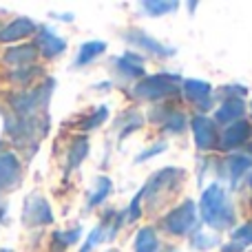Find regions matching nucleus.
Returning <instances> with one entry per match:
<instances>
[{"mask_svg": "<svg viewBox=\"0 0 252 252\" xmlns=\"http://www.w3.org/2000/svg\"><path fill=\"white\" fill-rule=\"evenodd\" d=\"M106 118H109V109H106V106H100V109H97L95 113L91 115V118L84 120V122H82V128H84V130H93V128H97V126L104 122Z\"/></svg>", "mask_w": 252, "mask_h": 252, "instance_id": "c756f323", "label": "nucleus"}, {"mask_svg": "<svg viewBox=\"0 0 252 252\" xmlns=\"http://www.w3.org/2000/svg\"><path fill=\"white\" fill-rule=\"evenodd\" d=\"M142 199H144V197H142V190H139L137 195H135V199L128 204V213H126V221H128V223L137 221L139 215H142V210H139V204H142Z\"/></svg>", "mask_w": 252, "mask_h": 252, "instance_id": "2f4dec72", "label": "nucleus"}, {"mask_svg": "<svg viewBox=\"0 0 252 252\" xmlns=\"http://www.w3.org/2000/svg\"><path fill=\"white\" fill-rule=\"evenodd\" d=\"M22 175V166L13 153H0V190H11Z\"/></svg>", "mask_w": 252, "mask_h": 252, "instance_id": "f8f14e48", "label": "nucleus"}, {"mask_svg": "<svg viewBox=\"0 0 252 252\" xmlns=\"http://www.w3.org/2000/svg\"><path fill=\"white\" fill-rule=\"evenodd\" d=\"M250 153H252V146H250Z\"/></svg>", "mask_w": 252, "mask_h": 252, "instance_id": "4c0bfd02", "label": "nucleus"}, {"mask_svg": "<svg viewBox=\"0 0 252 252\" xmlns=\"http://www.w3.org/2000/svg\"><path fill=\"white\" fill-rule=\"evenodd\" d=\"M250 168H252V157H248V155H230L226 159V170H228V175H230L232 186H237V182H239Z\"/></svg>", "mask_w": 252, "mask_h": 252, "instance_id": "aec40b11", "label": "nucleus"}, {"mask_svg": "<svg viewBox=\"0 0 252 252\" xmlns=\"http://www.w3.org/2000/svg\"><path fill=\"white\" fill-rule=\"evenodd\" d=\"M38 31V25H35L31 18H13L9 25L0 27V42L2 44H11V42H18V40H25L27 35L35 33Z\"/></svg>", "mask_w": 252, "mask_h": 252, "instance_id": "9b49d317", "label": "nucleus"}, {"mask_svg": "<svg viewBox=\"0 0 252 252\" xmlns=\"http://www.w3.org/2000/svg\"><path fill=\"white\" fill-rule=\"evenodd\" d=\"M217 246V237L213 235H206V232H197L195 237H192V248L195 250H210Z\"/></svg>", "mask_w": 252, "mask_h": 252, "instance_id": "c85d7f7f", "label": "nucleus"}, {"mask_svg": "<svg viewBox=\"0 0 252 252\" xmlns=\"http://www.w3.org/2000/svg\"><path fill=\"white\" fill-rule=\"evenodd\" d=\"M199 213L206 226L215 230H226L235 223V208L226 195V188L219 184H210L199 199Z\"/></svg>", "mask_w": 252, "mask_h": 252, "instance_id": "f257e3e1", "label": "nucleus"}, {"mask_svg": "<svg viewBox=\"0 0 252 252\" xmlns=\"http://www.w3.org/2000/svg\"><path fill=\"white\" fill-rule=\"evenodd\" d=\"M38 60V49L35 44H18V47H9L2 56V62L13 69H22V66H31Z\"/></svg>", "mask_w": 252, "mask_h": 252, "instance_id": "4468645a", "label": "nucleus"}, {"mask_svg": "<svg viewBox=\"0 0 252 252\" xmlns=\"http://www.w3.org/2000/svg\"><path fill=\"white\" fill-rule=\"evenodd\" d=\"M40 75H42V69L31 64V66H22V69H13L11 73H9V80H11L13 84H25V87H29L31 82H35V78H40Z\"/></svg>", "mask_w": 252, "mask_h": 252, "instance_id": "5701e85b", "label": "nucleus"}, {"mask_svg": "<svg viewBox=\"0 0 252 252\" xmlns=\"http://www.w3.org/2000/svg\"><path fill=\"white\" fill-rule=\"evenodd\" d=\"M35 49L47 60H53V58H58L60 53L66 51V40L56 35L49 27H38V31H35Z\"/></svg>", "mask_w": 252, "mask_h": 252, "instance_id": "9d476101", "label": "nucleus"}, {"mask_svg": "<svg viewBox=\"0 0 252 252\" xmlns=\"http://www.w3.org/2000/svg\"><path fill=\"white\" fill-rule=\"evenodd\" d=\"M250 135H252V126H250V122H246V120L232 122V124H228V128L221 133L219 146H221L223 151H232V148H237V146H241V144L248 142Z\"/></svg>", "mask_w": 252, "mask_h": 252, "instance_id": "ddd939ff", "label": "nucleus"}, {"mask_svg": "<svg viewBox=\"0 0 252 252\" xmlns=\"http://www.w3.org/2000/svg\"><path fill=\"white\" fill-rule=\"evenodd\" d=\"M219 93H223V95H230L228 100H244V95L248 93V89L241 87V84H228V87L219 89Z\"/></svg>", "mask_w": 252, "mask_h": 252, "instance_id": "473e14b6", "label": "nucleus"}, {"mask_svg": "<svg viewBox=\"0 0 252 252\" xmlns=\"http://www.w3.org/2000/svg\"><path fill=\"white\" fill-rule=\"evenodd\" d=\"M113 64L118 66V71L124 75V78H142L146 71H144V62H142V58L139 56H135L133 51H126L124 56H120V58H115L113 60Z\"/></svg>", "mask_w": 252, "mask_h": 252, "instance_id": "dca6fc26", "label": "nucleus"}, {"mask_svg": "<svg viewBox=\"0 0 252 252\" xmlns=\"http://www.w3.org/2000/svg\"><path fill=\"white\" fill-rule=\"evenodd\" d=\"M87 155H89V139L84 137V135H80V137H75L73 142H71L69 153H66V173L78 168V166L87 159Z\"/></svg>", "mask_w": 252, "mask_h": 252, "instance_id": "a211bd4d", "label": "nucleus"}, {"mask_svg": "<svg viewBox=\"0 0 252 252\" xmlns=\"http://www.w3.org/2000/svg\"><path fill=\"white\" fill-rule=\"evenodd\" d=\"M22 223L27 228H40L53 223V210L49 201L38 192H31L22 206Z\"/></svg>", "mask_w": 252, "mask_h": 252, "instance_id": "0eeeda50", "label": "nucleus"}, {"mask_svg": "<svg viewBox=\"0 0 252 252\" xmlns=\"http://www.w3.org/2000/svg\"><path fill=\"white\" fill-rule=\"evenodd\" d=\"M179 82H182V78L175 73H157L135 84L133 95L144 102H157L166 95H175L179 89Z\"/></svg>", "mask_w": 252, "mask_h": 252, "instance_id": "20e7f679", "label": "nucleus"}, {"mask_svg": "<svg viewBox=\"0 0 252 252\" xmlns=\"http://www.w3.org/2000/svg\"><path fill=\"white\" fill-rule=\"evenodd\" d=\"M53 89H56V80L47 78L42 84L33 89H27V91L13 93L9 97V104H11L13 113L20 115V118H27V115H35L40 109L49 104V97H51Z\"/></svg>", "mask_w": 252, "mask_h": 252, "instance_id": "7ed1b4c3", "label": "nucleus"}, {"mask_svg": "<svg viewBox=\"0 0 252 252\" xmlns=\"http://www.w3.org/2000/svg\"><path fill=\"white\" fill-rule=\"evenodd\" d=\"M179 7V2H175V0H170V2H157V0H146V2H142V9L146 16H164V13H173L175 9Z\"/></svg>", "mask_w": 252, "mask_h": 252, "instance_id": "393cba45", "label": "nucleus"}, {"mask_svg": "<svg viewBox=\"0 0 252 252\" xmlns=\"http://www.w3.org/2000/svg\"><path fill=\"white\" fill-rule=\"evenodd\" d=\"M80 237H82V226L73 228V230H64V232L56 230L51 235V252H64L69 246L78 244Z\"/></svg>", "mask_w": 252, "mask_h": 252, "instance_id": "412c9836", "label": "nucleus"}, {"mask_svg": "<svg viewBox=\"0 0 252 252\" xmlns=\"http://www.w3.org/2000/svg\"><path fill=\"white\" fill-rule=\"evenodd\" d=\"M104 51H106V42H104V40H89V42H84L82 47H80V51H78V56H75L73 64L78 66V69H80V66H87V64H91L97 56H102Z\"/></svg>", "mask_w": 252, "mask_h": 252, "instance_id": "6ab92c4d", "label": "nucleus"}, {"mask_svg": "<svg viewBox=\"0 0 252 252\" xmlns=\"http://www.w3.org/2000/svg\"><path fill=\"white\" fill-rule=\"evenodd\" d=\"M250 109H252V104H250Z\"/></svg>", "mask_w": 252, "mask_h": 252, "instance_id": "58836bf2", "label": "nucleus"}, {"mask_svg": "<svg viewBox=\"0 0 252 252\" xmlns=\"http://www.w3.org/2000/svg\"><path fill=\"white\" fill-rule=\"evenodd\" d=\"M164 228L166 232L175 237H182V235H188L197 228V208L190 199H186L184 204H179L177 208H173L168 215L164 217Z\"/></svg>", "mask_w": 252, "mask_h": 252, "instance_id": "423d86ee", "label": "nucleus"}, {"mask_svg": "<svg viewBox=\"0 0 252 252\" xmlns=\"http://www.w3.org/2000/svg\"><path fill=\"white\" fill-rule=\"evenodd\" d=\"M182 91H184V97H186L188 102H192V104H201L204 100L210 97L213 87H210V82H206V80L188 78V80H182Z\"/></svg>", "mask_w": 252, "mask_h": 252, "instance_id": "2eb2a0df", "label": "nucleus"}, {"mask_svg": "<svg viewBox=\"0 0 252 252\" xmlns=\"http://www.w3.org/2000/svg\"><path fill=\"white\" fill-rule=\"evenodd\" d=\"M246 113V102L244 100H226L221 102L217 111H215V118H217L219 124H232V122H239L244 120Z\"/></svg>", "mask_w": 252, "mask_h": 252, "instance_id": "f3484780", "label": "nucleus"}, {"mask_svg": "<svg viewBox=\"0 0 252 252\" xmlns=\"http://www.w3.org/2000/svg\"><path fill=\"white\" fill-rule=\"evenodd\" d=\"M221 252H244V246H239L235 241V244H228V246H221Z\"/></svg>", "mask_w": 252, "mask_h": 252, "instance_id": "f704fd0d", "label": "nucleus"}, {"mask_svg": "<svg viewBox=\"0 0 252 252\" xmlns=\"http://www.w3.org/2000/svg\"><path fill=\"white\" fill-rule=\"evenodd\" d=\"M51 16L58 18V20H66V22L73 20V16H71V13H51Z\"/></svg>", "mask_w": 252, "mask_h": 252, "instance_id": "c9c22d12", "label": "nucleus"}, {"mask_svg": "<svg viewBox=\"0 0 252 252\" xmlns=\"http://www.w3.org/2000/svg\"><path fill=\"white\" fill-rule=\"evenodd\" d=\"M186 128V115L179 113V111H173L166 115V122H164V133H170V135H179L182 130Z\"/></svg>", "mask_w": 252, "mask_h": 252, "instance_id": "a878e982", "label": "nucleus"}, {"mask_svg": "<svg viewBox=\"0 0 252 252\" xmlns=\"http://www.w3.org/2000/svg\"><path fill=\"white\" fill-rule=\"evenodd\" d=\"M0 252H11V250H7V248H0Z\"/></svg>", "mask_w": 252, "mask_h": 252, "instance_id": "e433bc0d", "label": "nucleus"}, {"mask_svg": "<svg viewBox=\"0 0 252 252\" xmlns=\"http://www.w3.org/2000/svg\"><path fill=\"white\" fill-rule=\"evenodd\" d=\"M250 186H252V182H250Z\"/></svg>", "mask_w": 252, "mask_h": 252, "instance_id": "ea45409f", "label": "nucleus"}, {"mask_svg": "<svg viewBox=\"0 0 252 252\" xmlns=\"http://www.w3.org/2000/svg\"><path fill=\"white\" fill-rule=\"evenodd\" d=\"M104 230H106L104 221H102L97 228H93V230L89 232L87 241H84V246H82V250L80 252H93V248H95L97 244H102V239H104Z\"/></svg>", "mask_w": 252, "mask_h": 252, "instance_id": "bb28decb", "label": "nucleus"}, {"mask_svg": "<svg viewBox=\"0 0 252 252\" xmlns=\"http://www.w3.org/2000/svg\"><path fill=\"white\" fill-rule=\"evenodd\" d=\"M166 148H168V144H166V142H157L155 146H151V148H146V151H144V153H139V155L135 157V161H137V164H142V161L151 159V157L161 155V153H164Z\"/></svg>", "mask_w": 252, "mask_h": 252, "instance_id": "7c9ffc66", "label": "nucleus"}, {"mask_svg": "<svg viewBox=\"0 0 252 252\" xmlns=\"http://www.w3.org/2000/svg\"><path fill=\"white\" fill-rule=\"evenodd\" d=\"M186 173L182 168H161L153 175L146 182V186L142 188V197H146V206L148 208H155L161 199H164L166 192L175 190L179 184L184 182Z\"/></svg>", "mask_w": 252, "mask_h": 252, "instance_id": "39448f33", "label": "nucleus"}, {"mask_svg": "<svg viewBox=\"0 0 252 252\" xmlns=\"http://www.w3.org/2000/svg\"><path fill=\"white\" fill-rule=\"evenodd\" d=\"M232 239L237 241L239 246H250L252 244V221L248 223H244V226H239V228H235L232 230Z\"/></svg>", "mask_w": 252, "mask_h": 252, "instance_id": "cd10ccee", "label": "nucleus"}, {"mask_svg": "<svg viewBox=\"0 0 252 252\" xmlns=\"http://www.w3.org/2000/svg\"><path fill=\"white\" fill-rule=\"evenodd\" d=\"M157 248H159L157 232L151 226L139 228L135 235V252H157Z\"/></svg>", "mask_w": 252, "mask_h": 252, "instance_id": "4be33fe9", "label": "nucleus"}, {"mask_svg": "<svg viewBox=\"0 0 252 252\" xmlns=\"http://www.w3.org/2000/svg\"><path fill=\"white\" fill-rule=\"evenodd\" d=\"M4 128H7V135L18 148H27L38 146V139L47 133L49 122L44 118H38V115H27V118L11 115V118L4 120Z\"/></svg>", "mask_w": 252, "mask_h": 252, "instance_id": "f03ea898", "label": "nucleus"}, {"mask_svg": "<svg viewBox=\"0 0 252 252\" xmlns=\"http://www.w3.org/2000/svg\"><path fill=\"white\" fill-rule=\"evenodd\" d=\"M139 126H142V120H139V118H137V115H135V120H128V124H126V126H124V128H122V130H120V139H124V137H126V135H128V133H130V130H137V128H139Z\"/></svg>", "mask_w": 252, "mask_h": 252, "instance_id": "72a5a7b5", "label": "nucleus"}, {"mask_svg": "<svg viewBox=\"0 0 252 252\" xmlns=\"http://www.w3.org/2000/svg\"><path fill=\"white\" fill-rule=\"evenodd\" d=\"M192 135H195V146L199 151H213L219 142V133H217V124L206 115H195L190 122Z\"/></svg>", "mask_w": 252, "mask_h": 252, "instance_id": "6e6552de", "label": "nucleus"}, {"mask_svg": "<svg viewBox=\"0 0 252 252\" xmlns=\"http://www.w3.org/2000/svg\"><path fill=\"white\" fill-rule=\"evenodd\" d=\"M122 38L130 44V47H139V49H144V51L153 53V56H157V58H170V56H175V49H168L166 44H161L159 40L151 38V35H148L146 31H142V29H128V31H124Z\"/></svg>", "mask_w": 252, "mask_h": 252, "instance_id": "1a4fd4ad", "label": "nucleus"}, {"mask_svg": "<svg viewBox=\"0 0 252 252\" xmlns=\"http://www.w3.org/2000/svg\"><path fill=\"white\" fill-rule=\"evenodd\" d=\"M111 188H113V182H111L109 177H97V182H95V190H93V195L89 197V206L87 208L91 210V208H95V206H100L102 201L109 197V192H111Z\"/></svg>", "mask_w": 252, "mask_h": 252, "instance_id": "b1692460", "label": "nucleus"}]
</instances>
